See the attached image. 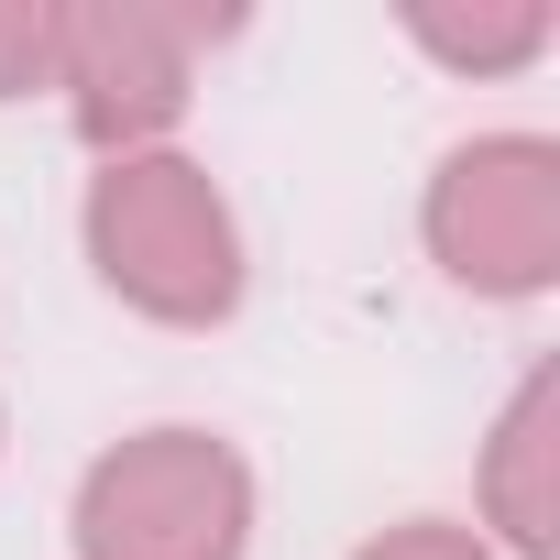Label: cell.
I'll list each match as a JSON object with an SVG mask.
<instances>
[{
    "label": "cell",
    "mask_w": 560,
    "mask_h": 560,
    "mask_svg": "<svg viewBox=\"0 0 560 560\" xmlns=\"http://www.w3.org/2000/svg\"><path fill=\"white\" fill-rule=\"evenodd\" d=\"M78 242L100 264V287L154 330H220L242 308V287H253L220 176L198 154H176V143L110 154L89 176V198H78Z\"/></svg>",
    "instance_id": "obj_1"
},
{
    "label": "cell",
    "mask_w": 560,
    "mask_h": 560,
    "mask_svg": "<svg viewBox=\"0 0 560 560\" xmlns=\"http://www.w3.org/2000/svg\"><path fill=\"white\" fill-rule=\"evenodd\" d=\"M67 538H78V560H242L253 462L220 429H132L78 472Z\"/></svg>",
    "instance_id": "obj_2"
},
{
    "label": "cell",
    "mask_w": 560,
    "mask_h": 560,
    "mask_svg": "<svg viewBox=\"0 0 560 560\" xmlns=\"http://www.w3.org/2000/svg\"><path fill=\"white\" fill-rule=\"evenodd\" d=\"M429 264L451 275L462 298L527 308L560 287V143L549 132H472L429 165L418 198Z\"/></svg>",
    "instance_id": "obj_3"
},
{
    "label": "cell",
    "mask_w": 560,
    "mask_h": 560,
    "mask_svg": "<svg viewBox=\"0 0 560 560\" xmlns=\"http://www.w3.org/2000/svg\"><path fill=\"white\" fill-rule=\"evenodd\" d=\"M198 45H209V23H165V12H56V100H67L78 143L100 165L154 154L187 121Z\"/></svg>",
    "instance_id": "obj_4"
},
{
    "label": "cell",
    "mask_w": 560,
    "mask_h": 560,
    "mask_svg": "<svg viewBox=\"0 0 560 560\" xmlns=\"http://www.w3.org/2000/svg\"><path fill=\"white\" fill-rule=\"evenodd\" d=\"M483 527L516 560H560V363H527L483 440Z\"/></svg>",
    "instance_id": "obj_5"
},
{
    "label": "cell",
    "mask_w": 560,
    "mask_h": 560,
    "mask_svg": "<svg viewBox=\"0 0 560 560\" xmlns=\"http://www.w3.org/2000/svg\"><path fill=\"white\" fill-rule=\"evenodd\" d=\"M560 34L549 0H472V12H451V0H418L407 12V45L440 56L451 78H505V67H538Z\"/></svg>",
    "instance_id": "obj_6"
},
{
    "label": "cell",
    "mask_w": 560,
    "mask_h": 560,
    "mask_svg": "<svg viewBox=\"0 0 560 560\" xmlns=\"http://www.w3.org/2000/svg\"><path fill=\"white\" fill-rule=\"evenodd\" d=\"M34 89H56V12L0 0V100H34Z\"/></svg>",
    "instance_id": "obj_7"
},
{
    "label": "cell",
    "mask_w": 560,
    "mask_h": 560,
    "mask_svg": "<svg viewBox=\"0 0 560 560\" xmlns=\"http://www.w3.org/2000/svg\"><path fill=\"white\" fill-rule=\"evenodd\" d=\"M352 560H494L472 527H451V516H407V527H385V538H363Z\"/></svg>",
    "instance_id": "obj_8"
}]
</instances>
